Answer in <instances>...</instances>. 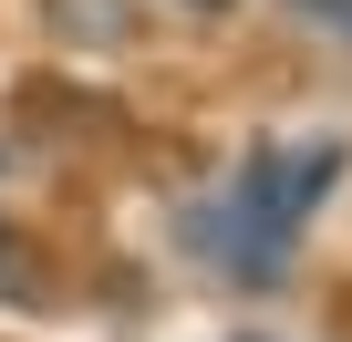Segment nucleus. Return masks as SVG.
<instances>
[{"label": "nucleus", "instance_id": "2", "mask_svg": "<svg viewBox=\"0 0 352 342\" xmlns=\"http://www.w3.org/2000/svg\"><path fill=\"white\" fill-rule=\"evenodd\" d=\"M187 11H228V0H187Z\"/></svg>", "mask_w": 352, "mask_h": 342}, {"label": "nucleus", "instance_id": "1", "mask_svg": "<svg viewBox=\"0 0 352 342\" xmlns=\"http://www.w3.org/2000/svg\"><path fill=\"white\" fill-rule=\"evenodd\" d=\"M290 11H300L311 32H331V42H352V0H290Z\"/></svg>", "mask_w": 352, "mask_h": 342}, {"label": "nucleus", "instance_id": "3", "mask_svg": "<svg viewBox=\"0 0 352 342\" xmlns=\"http://www.w3.org/2000/svg\"><path fill=\"white\" fill-rule=\"evenodd\" d=\"M0 259H11V249H0Z\"/></svg>", "mask_w": 352, "mask_h": 342}]
</instances>
